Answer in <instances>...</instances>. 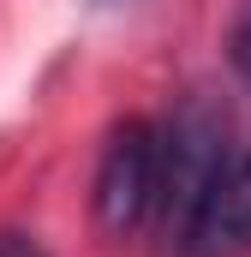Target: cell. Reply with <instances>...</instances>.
Returning <instances> with one entry per match:
<instances>
[{"mask_svg": "<svg viewBox=\"0 0 251 257\" xmlns=\"http://www.w3.org/2000/svg\"><path fill=\"white\" fill-rule=\"evenodd\" d=\"M227 60H233V72L251 84V0L233 6V24H227Z\"/></svg>", "mask_w": 251, "mask_h": 257, "instance_id": "7a4b0ae2", "label": "cell"}, {"mask_svg": "<svg viewBox=\"0 0 251 257\" xmlns=\"http://www.w3.org/2000/svg\"><path fill=\"white\" fill-rule=\"evenodd\" d=\"M168 239L180 257H251V150L209 162Z\"/></svg>", "mask_w": 251, "mask_h": 257, "instance_id": "6da1fadb", "label": "cell"}, {"mask_svg": "<svg viewBox=\"0 0 251 257\" xmlns=\"http://www.w3.org/2000/svg\"><path fill=\"white\" fill-rule=\"evenodd\" d=\"M0 257H36V245L18 239V233H0Z\"/></svg>", "mask_w": 251, "mask_h": 257, "instance_id": "3957f363", "label": "cell"}]
</instances>
